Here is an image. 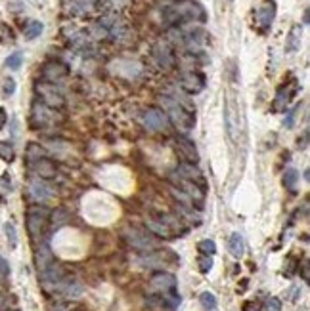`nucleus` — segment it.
Listing matches in <instances>:
<instances>
[{"label":"nucleus","mask_w":310,"mask_h":311,"mask_svg":"<svg viewBox=\"0 0 310 311\" xmlns=\"http://www.w3.org/2000/svg\"><path fill=\"white\" fill-rule=\"evenodd\" d=\"M33 170H35L41 178H54V176H56V166H54L50 160H44V158L33 162Z\"/></svg>","instance_id":"412c9836"},{"label":"nucleus","mask_w":310,"mask_h":311,"mask_svg":"<svg viewBox=\"0 0 310 311\" xmlns=\"http://www.w3.org/2000/svg\"><path fill=\"white\" fill-rule=\"evenodd\" d=\"M142 122L148 130H153V132H159L163 128H167L169 120H167V115L163 113L161 109H146L142 113Z\"/></svg>","instance_id":"1a4fd4ad"},{"label":"nucleus","mask_w":310,"mask_h":311,"mask_svg":"<svg viewBox=\"0 0 310 311\" xmlns=\"http://www.w3.org/2000/svg\"><path fill=\"white\" fill-rule=\"evenodd\" d=\"M266 311H281V302L278 298H270L266 302Z\"/></svg>","instance_id":"72a5a7b5"},{"label":"nucleus","mask_w":310,"mask_h":311,"mask_svg":"<svg viewBox=\"0 0 310 311\" xmlns=\"http://www.w3.org/2000/svg\"><path fill=\"white\" fill-rule=\"evenodd\" d=\"M54 118H52V111L46 107V105H33V111H31V124L35 128H44L46 124H52Z\"/></svg>","instance_id":"4468645a"},{"label":"nucleus","mask_w":310,"mask_h":311,"mask_svg":"<svg viewBox=\"0 0 310 311\" xmlns=\"http://www.w3.org/2000/svg\"><path fill=\"white\" fill-rule=\"evenodd\" d=\"M14 145L10 142H0V158L4 160V162H12L14 160Z\"/></svg>","instance_id":"393cba45"},{"label":"nucleus","mask_w":310,"mask_h":311,"mask_svg":"<svg viewBox=\"0 0 310 311\" xmlns=\"http://www.w3.org/2000/svg\"><path fill=\"white\" fill-rule=\"evenodd\" d=\"M4 233H6V237H8V244H10V248H15L17 246V231H15L14 224H4Z\"/></svg>","instance_id":"c85d7f7f"},{"label":"nucleus","mask_w":310,"mask_h":311,"mask_svg":"<svg viewBox=\"0 0 310 311\" xmlns=\"http://www.w3.org/2000/svg\"><path fill=\"white\" fill-rule=\"evenodd\" d=\"M299 88H301V86H299V82H297L295 78H293L291 82L281 84L280 88H278V92H276V98H274V103H272V111H274V113L285 111V107L289 105V101L297 96Z\"/></svg>","instance_id":"423d86ee"},{"label":"nucleus","mask_w":310,"mask_h":311,"mask_svg":"<svg viewBox=\"0 0 310 311\" xmlns=\"http://www.w3.org/2000/svg\"><path fill=\"white\" fill-rule=\"evenodd\" d=\"M243 311H259V304L257 302H247L243 306Z\"/></svg>","instance_id":"4c0bfd02"},{"label":"nucleus","mask_w":310,"mask_h":311,"mask_svg":"<svg viewBox=\"0 0 310 311\" xmlns=\"http://www.w3.org/2000/svg\"><path fill=\"white\" fill-rule=\"evenodd\" d=\"M199 304H201L203 310L213 311L217 308V298H215V294H211V292H203V294L199 296Z\"/></svg>","instance_id":"bb28decb"},{"label":"nucleus","mask_w":310,"mask_h":311,"mask_svg":"<svg viewBox=\"0 0 310 311\" xmlns=\"http://www.w3.org/2000/svg\"><path fill=\"white\" fill-rule=\"evenodd\" d=\"M125 237H127V240L133 244L134 248H138V250H151V248L155 246L153 239H151V237H148L146 233L138 231V229H127Z\"/></svg>","instance_id":"ddd939ff"},{"label":"nucleus","mask_w":310,"mask_h":311,"mask_svg":"<svg viewBox=\"0 0 310 311\" xmlns=\"http://www.w3.org/2000/svg\"><path fill=\"white\" fill-rule=\"evenodd\" d=\"M149 286H151V290L157 292V294H167V292H171V290L177 288V279H175V275L161 271V273H155V275L151 277Z\"/></svg>","instance_id":"6e6552de"},{"label":"nucleus","mask_w":310,"mask_h":311,"mask_svg":"<svg viewBox=\"0 0 310 311\" xmlns=\"http://www.w3.org/2000/svg\"><path fill=\"white\" fill-rule=\"evenodd\" d=\"M69 67L61 61H48L44 67H43V78L48 82H58L63 77H67Z\"/></svg>","instance_id":"9b49d317"},{"label":"nucleus","mask_w":310,"mask_h":311,"mask_svg":"<svg viewBox=\"0 0 310 311\" xmlns=\"http://www.w3.org/2000/svg\"><path fill=\"white\" fill-rule=\"evenodd\" d=\"M21 63H23V54L21 52H14L12 56L6 57V67L12 69V71H17L21 67Z\"/></svg>","instance_id":"cd10ccee"},{"label":"nucleus","mask_w":310,"mask_h":311,"mask_svg":"<svg viewBox=\"0 0 310 311\" xmlns=\"http://www.w3.org/2000/svg\"><path fill=\"white\" fill-rule=\"evenodd\" d=\"M163 105L169 109V115H171V120L175 122V126L182 132V134H188L192 132V128L195 126V111L192 107L184 105L182 101H177V99L171 98H163Z\"/></svg>","instance_id":"f257e3e1"},{"label":"nucleus","mask_w":310,"mask_h":311,"mask_svg":"<svg viewBox=\"0 0 310 311\" xmlns=\"http://www.w3.org/2000/svg\"><path fill=\"white\" fill-rule=\"evenodd\" d=\"M173 182L177 184L175 189H178L184 197L192 202L193 208H195V204H197V206L203 204V200H205V187H203V185L190 182V180H184V178H180L177 174H173Z\"/></svg>","instance_id":"7ed1b4c3"},{"label":"nucleus","mask_w":310,"mask_h":311,"mask_svg":"<svg viewBox=\"0 0 310 311\" xmlns=\"http://www.w3.org/2000/svg\"><path fill=\"white\" fill-rule=\"evenodd\" d=\"M175 174H177V176H180V178H184V180H190V182H195V184H199V185H203V187H205V182H203V174H201V170L197 168L195 164H192V162L180 164Z\"/></svg>","instance_id":"2eb2a0df"},{"label":"nucleus","mask_w":310,"mask_h":311,"mask_svg":"<svg viewBox=\"0 0 310 311\" xmlns=\"http://www.w3.org/2000/svg\"><path fill=\"white\" fill-rule=\"evenodd\" d=\"M52 262H54V258H52V254H50L48 246H41V248L37 250V266H39V269L44 271Z\"/></svg>","instance_id":"5701e85b"},{"label":"nucleus","mask_w":310,"mask_h":311,"mask_svg":"<svg viewBox=\"0 0 310 311\" xmlns=\"http://www.w3.org/2000/svg\"><path fill=\"white\" fill-rule=\"evenodd\" d=\"M153 57H155V61L161 65L163 69H169V67L173 65V61H175L173 52H171V48H169L167 42L155 44V48H153Z\"/></svg>","instance_id":"dca6fc26"},{"label":"nucleus","mask_w":310,"mask_h":311,"mask_svg":"<svg viewBox=\"0 0 310 311\" xmlns=\"http://www.w3.org/2000/svg\"><path fill=\"white\" fill-rule=\"evenodd\" d=\"M297 182H299V174H297V170L291 168L283 174V185H285L287 189H295Z\"/></svg>","instance_id":"c756f323"},{"label":"nucleus","mask_w":310,"mask_h":311,"mask_svg":"<svg viewBox=\"0 0 310 311\" xmlns=\"http://www.w3.org/2000/svg\"><path fill=\"white\" fill-rule=\"evenodd\" d=\"M43 31H44V25H43L41 21L33 19V21H29V23L25 25V29H23V37H25L27 40H35L37 37H41Z\"/></svg>","instance_id":"4be33fe9"},{"label":"nucleus","mask_w":310,"mask_h":311,"mask_svg":"<svg viewBox=\"0 0 310 311\" xmlns=\"http://www.w3.org/2000/svg\"><path fill=\"white\" fill-rule=\"evenodd\" d=\"M197 268L201 273H209L211 268H213V258L211 256H201L199 260H197Z\"/></svg>","instance_id":"7c9ffc66"},{"label":"nucleus","mask_w":310,"mask_h":311,"mask_svg":"<svg viewBox=\"0 0 310 311\" xmlns=\"http://www.w3.org/2000/svg\"><path fill=\"white\" fill-rule=\"evenodd\" d=\"M274 17H276V2L274 0H265L257 10V25H259V29L263 33H266L272 27Z\"/></svg>","instance_id":"0eeeda50"},{"label":"nucleus","mask_w":310,"mask_h":311,"mask_svg":"<svg viewBox=\"0 0 310 311\" xmlns=\"http://www.w3.org/2000/svg\"><path fill=\"white\" fill-rule=\"evenodd\" d=\"M52 222H54V226H61V224H65V222H67V212H65V210H61V208H58L56 212L52 214Z\"/></svg>","instance_id":"2f4dec72"},{"label":"nucleus","mask_w":310,"mask_h":311,"mask_svg":"<svg viewBox=\"0 0 310 311\" xmlns=\"http://www.w3.org/2000/svg\"><path fill=\"white\" fill-rule=\"evenodd\" d=\"M4 96H12L15 92V80L14 78H4V86H2Z\"/></svg>","instance_id":"473e14b6"},{"label":"nucleus","mask_w":310,"mask_h":311,"mask_svg":"<svg viewBox=\"0 0 310 311\" xmlns=\"http://www.w3.org/2000/svg\"><path fill=\"white\" fill-rule=\"evenodd\" d=\"M177 145H178V151H180V155L184 156V158H188L190 162H197V158H199V155H197V149H195V145H193V142H190L188 138H184V136H178L177 138Z\"/></svg>","instance_id":"f3484780"},{"label":"nucleus","mask_w":310,"mask_h":311,"mask_svg":"<svg viewBox=\"0 0 310 311\" xmlns=\"http://www.w3.org/2000/svg\"><path fill=\"white\" fill-rule=\"evenodd\" d=\"M10 273V266H8V262L4 260V258H0V275L2 277H6Z\"/></svg>","instance_id":"e433bc0d"},{"label":"nucleus","mask_w":310,"mask_h":311,"mask_svg":"<svg viewBox=\"0 0 310 311\" xmlns=\"http://www.w3.org/2000/svg\"><path fill=\"white\" fill-rule=\"evenodd\" d=\"M197 250H199L203 256H213V254H217V244H215V240L203 239V240H199Z\"/></svg>","instance_id":"a878e982"},{"label":"nucleus","mask_w":310,"mask_h":311,"mask_svg":"<svg viewBox=\"0 0 310 311\" xmlns=\"http://www.w3.org/2000/svg\"><path fill=\"white\" fill-rule=\"evenodd\" d=\"M37 92H39V96H41V99H43V105H46V107L56 109V107H63V103H65L63 96L59 94L54 86L39 84L37 86Z\"/></svg>","instance_id":"9d476101"},{"label":"nucleus","mask_w":310,"mask_h":311,"mask_svg":"<svg viewBox=\"0 0 310 311\" xmlns=\"http://www.w3.org/2000/svg\"><path fill=\"white\" fill-rule=\"evenodd\" d=\"M301 39H303V27L301 25H293L289 35H287V42H285V52L293 54L301 48Z\"/></svg>","instance_id":"a211bd4d"},{"label":"nucleus","mask_w":310,"mask_h":311,"mask_svg":"<svg viewBox=\"0 0 310 311\" xmlns=\"http://www.w3.org/2000/svg\"><path fill=\"white\" fill-rule=\"evenodd\" d=\"M146 226L163 239H169V237H175L178 233V226H180V220L173 218V216H157V218H148L146 220Z\"/></svg>","instance_id":"20e7f679"},{"label":"nucleus","mask_w":310,"mask_h":311,"mask_svg":"<svg viewBox=\"0 0 310 311\" xmlns=\"http://www.w3.org/2000/svg\"><path fill=\"white\" fill-rule=\"evenodd\" d=\"M299 109H301V105H297V107L293 109V111H289V113H287V118L283 120V124H285L287 128L293 126V120H295V115L299 113Z\"/></svg>","instance_id":"f704fd0d"},{"label":"nucleus","mask_w":310,"mask_h":311,"mask_svg":"<svg viewBox=\"0 0 310 311\" xmlns=\"http://www.w3.org/2000/svg\"><path fill=\"white\" fill-rule=\"evenodd\" d=\"M4 122H6V111H4V109H0V128L4 126Z\"/></svg>","instance_id":"58836bf2"},{"label":"nucleus","mask_w":310,"mask_h":311,"mask_svg":"<svg viewBox=\"0 0 310 311\" xmlns=\"http://www.w3.org/2000/svg\"><path fill=\"white\" fill-rule=\"evenodd\" d=\"M29 193H31V197H35L37 200H44V198H48L52 195V189H50L44 182L35 180V182L29 184Z\"/></svg>","instance_id":"6ab92c4d"},{"label":"nucleus","mask_w":310,"mask_h":311,"mask_svg":"<svg viewBox=\"0 0 310 311\" xmlns=\"http://www.w3.org/2000/svg\"><path fill=\"white\" fill-rule=\"evenodd\" d=\"M43 155H44V151H43V149H41L37 143H29V145H27L25 158L29 160L31 164H33V162H37V160H41V158H43Z\"/></svg>","instance_id":"b1692460"},{"label":"nucleus","mask_w":310,"mask_h":311,"mask_svg":"<svg viewBox=\"0 0 310 311\" xmlns=\"http://www.w3.org/2000/svg\"><path fill=\"white\" fill-rule=\"evenodd\" d=\"M305 25H309V10H305Z\"/></svg>","instance_id":"ea45409f"},{"label":"nucleus","mask_w":310,"mask_h":311,"mask_svg":"<svg viewBox=\"0 0 310 311\" xmlns=\"http://www.w3.org/2000/svg\"><path fill=\"white\" fill-rule=\"evenodd\" d=\"M228 250L234 258H241L243 252H245V242H243V237L239 233H232L230 239H228Z\"/></svg>","instance_id":"aec40b11"},{"label":"nucleus","mask_w":310,"mask_h":311,"mask_svg":"<svg viewBox=\"0 0 310 311\" xmlns=\"http://www.w3.org/2000/svg\"><path fill=\"white\" fill-rule=\"evenodd\" d=\"M0 189L2 191H6V193H10V189H12V182H10V176L6 174V176H2V180H0Z\"/></svg>","instance_id":"c9c22d12"},{"label":"nucleus","mask_w":310,"mask_h":311,"mask_svg":"<svg viewBox=\"0 0 310 311\" xmlns=\"http://www.w3.org/2000/svg\"><path fill=\"white\" fill-rule=\"evenodd\" d=\"M163 15L169 23H178V21H184V19H193V21L195 19H205L203 8L193 0H182L175 6H169Z\"/></svg>","instance_id":"f03ea898"},{"label":"nucleus","mask_w":310,"mask_h":311,"mask_svg":"<svg viewBox=\"0 0 310 311\" xmlns=\"http://www.w3.org/2000/svg\"><path fill=\"white\" fill-rule=\"evenodd\" d=\"M48 218L50 212L46 210L44 206H33L27 212V229H29V235L33 239H39L44 231L46 224H48Z\"/></svg>","instance_id":"39448f33"},{"label":"nucleus","mask_w":310,"mask_h":311,"mask_svg":"<svg viewBox=\"0 0 310 311\" xmlns=\"http://www.w3.org/2000/svg\"><path fill=\"white\" fill-rule=\"evenodd\" d=\"M182 88L188 92V94H199L203 88H205V75L203 73H197V71H192V73H186L184 77H182Z\"/></svg>","instance_id":"f8f14e48"}]
</instances>
